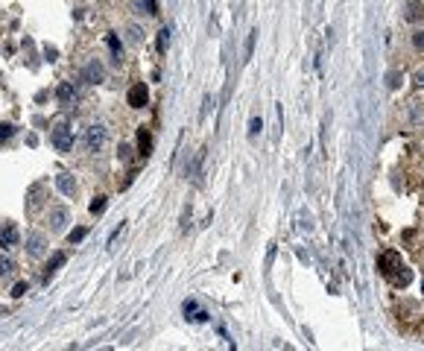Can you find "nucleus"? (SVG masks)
Wrapping results in <instances>:
<instances>
[{"label":"nucleus","mask_w":424,"mask_h":351,"mask_svg":"<svg viewBox=\"0 0 424 351\" xmlns=\"http://www.w3.org/2000/svg\"><path fill=\"white\" fill-rule=\"evenodd\" d=\"M377 269L389 278L392 284H401V287L410 284V269L401 263V255H398V252H383V255L377 257Z\"/></svg>","instance_id":"obj_1"},{"label":"nucleus","mask_w":424,"mask_h":351,"mask_svg":"<svg viewBox=\"0 0 424 351\" xmlns=\"http://www.w3.org/2000/svg\"><path fill=\"white\" fill-rule=\"evenodd\" d=\"M50 144L59 152H70L73 150V129L67 126V123H59V126L53 129V135H50Z\"/></svg>","instance_id":"obj_2"},{"label":"nucleus","mask_w":424,"mask_h":351,"mask_svg":"<svg viewBox=\"0 0 424 351\" xmlns=\"http://www.w3.org/2000/svg\"><path fill=\"white\" fill-rule=\"evenodd\" d=\"M102 76H105V70H102V64H99L97 59H91V62L82 67V82H88V85H99Z\"/></svg>","instance_id":"obj_3"},{"label":"nucleus","mask_w":424,"mask_h":351,"mask_svg":"<svg viewBox=\"0 0 424 351\" xmlns=\"http://www.w3.org/2000/svg\"><path fill=\"white\" fill-rule=\"evenodd\" d=\"M146 100H149V91H146V85H143V82L132 85L129 94H126V102H129L132 108H143V105H146Z\"/></svg>","instance_id":"obj_4"},{"label":"nucleus","mask_w":424,"mask_h":351,"mask_svg":"<svg viewBox=\"0 0 424 351\" xmlns=\"http://www.w3.org/2000/svg\"><path fill=\"white\" fill-rule=\"evenodd\" d=\"M102 141H105V129L99 126V123H94V126H88V129H85V147H88L91 152L102 147Z\"/></svg>","instance_id":"obj_5"},{"label":"nucleus","mask_w":424,"mask_h":351,"mask_svg":"<svg viewBox=\"0 0 424 351\" xmlns=\"http://www.w3.org/2000/svg\"><path fill=\"white\" fill-rule=\"evenodd\" d=\"M70 220V211L67 208H50V214H47V223H50V231H62Z\"/></svg>","instance_id":"obj_6"},{"label":"nucleus","mask_w":424,"mask_h":351,"mask_svg":"<svg viewBox=\"0 0 424 351\" xmlns=\"http://www.w3.org/2000/svg\"><path fill=\"white\" fill-rule=\"evenodd\" d=\"M15 246H18V228L12 223H6L0 228V249L9 252V249H15Z\"/></svg>","instance_id":"obj_7"},{"label":"nucleus","mask_w":424,"mask_h":351,"mask_svg":"<svg viewBox=\"0 0 424 351\" xmlns=\"http://www.w3.org/2000/svg\"><path fill=\"white\" fill-rule=\"evenodd\" d=\"M138 150H141V155H143V158H149V155H152V135H149V129H146V126L138 129Z\"/></svg>","instance_id":"obj_8"},{"label":"nucleus","mask_w":424,"mask_h":351,"mask_svg":"<svg viewBox=\"0 0 424 351\" xmlns=\"http://www.w3.org/2000/svg\"><path fill=\"white\" fill-rule=\"evenodd\" d=\"M44 246H47V243H44V237H41V234H30L24 249H27V255H30V257H41V255H44Z\"/></svg>","instance_id":"obj_9"},{"label":"nucleus","mask_w":424,"mask_h":351,"mask_svg":"<svg viewBox=\"0 0 424 351\" xmlns=\"http://www.w3.org/2000/svg\"><path fill=\"white\" fill-rule=\"evenodd\" d=\"M422 18H424V6L419 0H410V3H407V12H404V21H407V24H419Z\"/></svg>","instance_id":"obj_10"},{"label":"nucleus","mask_w":424,"mask_h":351,"mask_svg":"<svg viewBox=\"0 0 424 351\" xmlns=\"http://www.w3.org/2000/svg\"><path fill=\"white\" fill-rule=\"evenodd\" d=\"M56 188L65 193V196H73V193H76V182H73L70 173H59V176H56Z\"/></svg>","instance_id":"obj_11"},{"label":"nucleus","mask_w":424,"mask_h":351,"mask_svg":"<svg viewBox=\"0 0 424 351\" xmlns=\"http://www.w3.org/2000/svg\"><path fill=\"white\" fill-rule=\"evenodd\" d=\"M105 44H108V50H111L114 62H117V64L123 62V44L117 41V35H105Z\"/></svg>","instance_id":"obj_12"},{"label":"nucleus","mask_w":424,"mask_h":351,"mask_svg":"<svg viewBox=\"0 0 424 351\" xmlns=\"http://www.w3.org/2000/svg\"><path fill=\"white\" fill-rule=\"evenodd\" d=\"M185 313H188V316L193 313V319H196V322H205V319H208V313H205V310L196 304L193 299H188V301H185Z\"/></svg>","instance_id":"obj_13"},{"label":"nucleus","mask_w":424,"mask_h":351,"mask_svg":"<svg viewBox=\"0 0 424 351\" xmlns=\"http://www.w3.org/2000/svg\"><path fill=\"white\" fill-rule=\"evenodd\" d=\"M56 97H59V102H70V100L76 97V91H73V82H62V85L56 88Z\"/></svg>","instance_id":"obj_14"},{"label":"nucleus","mask_w":424,"mask_h":351,"mask_svg":"<svg viewBox=\"0 0 424 351\" xmlns=\"http://www.w3.org/2000/svg\"><path fill=\"white\" fill-rule=\"evenodd\" d=\"M410 126L424 129V105H413V111H410Z\"/></svg>","instance_id":"obj_15"},{"label":"nucleus","mask_w":424,"mask_h":351,"mask_svg":"<svg viewBox=\"0 0 424 351\" xmlns=\"http://www.w3.org/2000/svg\"><path fill=\"white\" fill-rule=\"evenodd\" d=\"M65 260H67L65 252H56V255L50 257V263H47V278H50V275H53V272H56V269H59V266L65 263Z\"/></svg>","instance_id":"obj_16"},{"label":"nucleus","mask_w":424,"mask_h":351,"mask_svg":"<svg viewBox=\"0 0 424 351\" xmlns=\"http://www.w3.org/2000/svg\"><path fill=\"white\" fill-rule=\"evenodd\" d=\"M12 272H15V260L0 255V278H6V275H12Z\"/></svg>","instance_id":"obj_17"},{"label":"nucleus","mask_w":424,"mask_h":351,"mask_svg":"<svg viewBox=\"0 0 424 351\" xmlns=\"http://www.w3.org/2000/svg\"><path fill=\"white\" fill-rule=\"evenodd\" d=\"M255 41H258V30L249 32V41H246V53H243L246 59H243V62H249V59H252V53H255Z\"/></svg>","instance_id":"obj_18"},{"label":"nucleus","mask_w":424,"mask_h":351,"mask_svg":"<svg viewBox=\"0 0 424 351\" xmlns=\"http://www.w3.org/2000/svg\"><path fill=\"white\" fill-rule=\"evenodd\" d=\"M167 44H170V30H161V32H158V41H155V50L164 53V50H167Z\"/></svg>","instance_id":"obj_19"},{"label":"nucleus","mask_w":424,"mask_h":351,"mask_svg":"<svg viewBox=\"0 0 424 351\" xmlns=\"http://www.w3.org/2000/svg\"><path fill=\"white\" fill-rule=\"evenodd\" d=\"M85 234H88V228L82 225V228H73V231L67 234V240H70V243H82V240H85Z\"/></svg>","instance_id":"obj_20"},{"label":"nucleus","mask_w":424,"mask_h":351,"mask_svg":"<svg viewBox=\"0 0 424 351\" xmlns=\"http://www.w3.org/2000/svg\"><path fill=\"white\" fill-rule=\"evenodd\" d=\"M261 129H263V120L261 117H252V120H249V138H258Z\"/></svg>","instance_id":"obj_21"},{"label":"nucleus","mask_w":424,"mask_h":351,"mask_svg":"<svg viewBox=\"0 0 424 351\" xmlns=\"http://www.w3.org/2000/svg\"><path fill=\"white\" fill-rule=\"evenodd\" d=\"M102 211H105V196H97L91 202V214H102Z\"/></svg>","instance_id":"obj_22"},{"label":"nucleus","mask_w":424,"mask_h":351,"mask_svg":"<svg viewBox=\"0 0 424 351\" xmlns=\"http://www.w3.org/2000/svg\"><path fill=\"white\" fill-rule=\"evenodd\" d=\"M117 158H120V161H129L132 158V147H129V144H120V147H117Z\"/></svg>","instance_id":"obj_23"},{"label":"nucleus","mask_w":424,"mask_h":351,"mask_svg":"<svg viewBox=\"0 0 424 351\" xmlns=\"http://www.w3.org/2000/svg\"><path fill=\"white\" fill-rule=\"evenodd\" d=\"M413 47H416V50H424V30L413 32Z\"/></svg>","instance_id":"obj_24"},{"label":"nucleus","mask_w":424,"mask_h":351,"mask_svg":"<svg viewBox=\"0 0 424 351\" xmlns=\"http://www.w3.org/2000/svg\"><path fill=\"white\" fill-rule=\"evenodd\" d=\"M141 38H143V32H141V27H135V24H132V27H129V41H132V44H138Z\"/></svg>","instance_id":"obj_25"},{"label":"nucleus","mask_w":424,"mask_h":351,"mask_svg":"<svg viewBox=\"0 0 424 351\" xmlns=\"http://www.w3.org/2000/svg\"><path fill=\"white\" fill-rule=\"evenodd\" d=\"M27 281H18V284H15V287H12V296H15V299H21V296H24V293H27Z\"/></svg>","instance_id":"obj_26"},{"label":"nucleus","mask_w":424,"mask_h":351,"mask_svg":"<svg viewBox=\"0 0 424 351\" xmlns=\"http://www.w3.org/2000/svg\"><path fill=\"white\" fill-rule=\"evenodd\" d=\"M413 85H416V88H424V67H422V70H416V76H413Z\"/></svg>","instance_id":"obj_27"},{"label":"nucleus","mask_w":424,"mask_h":351,"mask_svg":"<svg viewBox=\"0 0 424 351\" xmlns=\"http://www.w3.org/2000/svg\"><path fill=\"white\" fill-rule=\"evenodd\" d=\"M386 85H389V88H398V73H395V70L386 76Z\"/></svg>","instance_id":"obj_28"},{"label":"nucleus","mask_w":424,"mask_h":351,"mask_svg":"<svg viewBox=\"0 0 424 351\" xmlns=\"http://www.w3.org/2000/svg\"><path fill=\"white\" fill-rule=\"evenodd\" d=\"M12 132H15V126H9V123H6V126H0V138H9Z\"/></svg>","instance_id":"obj_29"},{"label":"nucleus","mask_w":424,"mask_h":351,"mask_svg":"<svg viewBox=\"0 0 424 351\" xmlns=\"http://www.w3.org/2000/svg\"><path fill=\"white\" fill-rule=\"evenodd\" d=\"M422 290H424V281H422Z\"/></svg>","instance_id":"obj_30"}]
</instances>
